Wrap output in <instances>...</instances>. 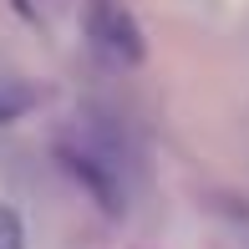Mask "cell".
<instances>
[{"mask_svg": "<svg viewBox=\"0 0 249 249\" xmlns=\"http://www.w3.org/2000/svg\"><path fill=\"white\" fill-rule=\"evenodd\" d=\"M0 249H26V224L10 203H0Z\"/></svg>", "mask_w": 249, "mask_h": 249, "instance_id": "cell-4", "label": "cell"}, {"mask_svg": "<svg viewBox=\"0 0 249 249\" xmlns=\"http://www.w3.org/2000/svg\"><path fill=\"white\" fill-rule=\"evenodd\" d=\"M56 158H61V168H66V173H71L82 188H87V194H92V203H97L102 213H112V219H117V213L127 209V188H122L117 158L102 148L97 138L61 142V148H56Z\"/></svg>", "mask_w": 249, "mask_h": 249, "instance_id": "cell-1", "label": "cell"}, {"mask_svg": "<svg viewBox=\"0 0 249 249\" xmlns=\"http://www.w3.org/2000/svg\"><path fill=\"white\" fill-rule=\"evenodd\" d=\"M87 31L112 61H127V66L142 61V31L122 0H87Z\"/></svg>", "mask_w": 249, "mask_h": 249, "instance_id": "cell-2", "label": "cell"}, {"mask_svg": "<svg viewBox=\"0 0 249 249\" xmlns=\"http://www.w3.org/2000/svg\"><path fill=\"white\" fill-rule=\"evenodd\" d=\"M31 102H36V92H31L20 76H0V127L16 122V117H26Z\"/></svg>", "mask_w": 249, "mask_h": 249, "instance_id": "cell-3", "label": "cell"}]
</instances>
